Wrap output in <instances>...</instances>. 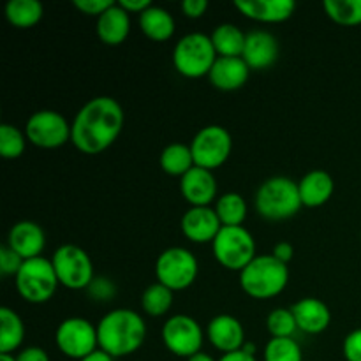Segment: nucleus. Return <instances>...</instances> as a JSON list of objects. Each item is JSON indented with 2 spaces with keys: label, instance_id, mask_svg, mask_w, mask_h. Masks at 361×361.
Segmentation results:
<instances>
[{
  "label": "nucleus",
  "instance_id": "f257e3e1",
  "mask_svg": "<svg viewBox=\"0 0 361 361\" xmlns=\"http://www.w3.org/2000/svg\"><path fill=\"white\" fill-rule=\"evenodd\" d=\"M123 109L115 97L99 95L80 108L71 123V141L87 155L108 150L123 127Z\"/></svg>",
  "mask_w": 361,
  "mask_h": 361
},
{
  "label": "nucleus",
  "instance_id": "f03ea898",
  "mask_svg": "<svg viewBox=\"0 0 361 361\" xmlns=\"http://www.w3.org/2000/svg\"><path fill=\"white\" fill-rule=\"evenodd\" d=\"M99 349L113 358L130 356L145 344L147 324L133 309H115L102 316L97 324Z\"/></svg>",
  "mask_w": 361,
  "mask_h": 361
},
{
  "label": "nucleus",
  "instance_id": "7ed1b4c3",
  "mask_svg": "<svg viewBox=\"0 0 361 361\" xmlns=\"http://www.w3.org/2000/svg\"><path fill=\"white\" fill-rule=\"evenodd\" d=\"M288 284V264L279 261L274 254L256 256L240 271V286L243 293L254 300L277 298Z\"/></svg>",
  "mask_w": 361,
  "mask_h": 361
},
{
  "label": "nucleus",
  "instance_id": "20e7f679",
  "mask_svg": "<svg viewBox=\"0 0 361 361\" xmlns=\"http://www.w3.org/2000/svg\"><path fill=\"white\" fill-rule=\"evenodd\" d=\"M298 183L288 176L264 180L256 192V210L267 221H286L302 208Z\"/></svg>",
  "mask_w": 361,
  "mask_h": 361
},
{
  "label": "nucleus",
  "instance_id": "39448f33",
  "mask_svg": "<svg viewBox=\"0 0 361 361\" xmlns=\"http://www.w3.org/2000/svg\"><path fill=\"white\" fill-rule=\"evenodd\" d=\"M210 35L203 32H190L178 39L173 49V66L182 76L196 80L208 76L217 60Z\"/></svg>",
  "mask_w": 361,
  "mask_h": 361
},
{
  "label": "nucleus",
  "instance_id": "423d86ee",
  "mask_svg": "<svg viewBox=\"0 0 361 361\" xmlns=\"http://www.w3.org/2000/svg\"><path fill=\"white\" fill-rule=\"evenodd\" d=\"M14 284H16L18 295L25 302L35 303V305L49 302L60 286L51 259H46L42 256L23 261L20 271L14 277Z\"/></svg>",
  "mask_w": 361,
  "mask_h": 361
},
{
  "label": "nucleus",
  "instance_id": "0eeeda50",
  "mask_svg": "<svg viewBox=\"0 0 361 361\" xmlns=\"http://www.w3.org/2000/svg\"><path fill=\"white\" fill-rule=\"evenodd\" d=\"M212 250L222 268L238 274L257 256L256 240L243 226H222L212 243Z\"/></svg>",
  "mask_w": 361,
  "mask_h": 361
},
{
  "label": "nucleus",
  "instance_id": "6e6552de",
  "mask_svg": "<svg viewBox=\"0 0 361 361\" xmlns=\"http://www.w3.org/2000/svg\"><path fill=\"white\" fill-rule=\"evenodd\" d=\"M200 274V263L189 249L169 247L159 254L155 261V277L157 282L168 289L183 291L196 282Z\"/></svg>",
  "mask_w": 361,
  "mask_h": 361
},
{
  "label": "nucleus",
  "instance_id": "1a4fd4ad",
  "mask_svg": "<svg viewBox=\"0 0 361 361\" xmlns=\"http://www.w3.org/2000/svg\"><path fill=\"white\" fill-rule=\"evenodd\" d=\"M51 264L55 268L59 284L71 291L88 289L94 282V263L85 249L78 245L59 247L51 256Z\"/></svg>",
  "mask_w": 361,
  "mask_h": 361
},
{
  "label": "nucleus",
  "instance_id": "9d476101",
  "mask_svg": "<svg viewBox=\"0 0 361 361\" xmlns=\"http://www.w3.org/2000/svg\"><path fill=\"white\" fill-rule=\"evenodd\" d=\"M55 344L63 356L81 361L99 349L97 326L83 317H67L56 328Z\"/></svg>",
  "mask_w": 361,
  "mask_h": 361
},
{
  "label": "nucleus",
  "instance_id": "9b49d317",
  "mask_svg": "<svg viewBox=\"0 0 361 361\" xmlns=\"http://www.w3.org/2000/svg\"><path fill=\"white\" fill-rule=\"evenodd\" d=\"M204 331L194 317L185 314L171 316L161 330L164 348L178 358H187L201 353L204 342Z\"/></svg>",
  "mask_w": 361,
  "mask_h": 361
},
{
  "label": "nucleus",
  "instance_id": "f8f14e48",
  "mask_svg": "<svg viewBox=\"0 0 361 361\" xmlns=\"http://www.w3.org/2000/svg\"><path fill=\"white\" fill-rule=\"evenodd\" d=\"M231 150V134L226 130V127L215 126V123L197 130L196 136L190 141L194 164L208 169V171L221 168L229 159Z\"/></svg>",
  "mask_w": 361,
  "mask_h": 361
},
{
  "label": "nucleus",
  "instance_id": "ddd939ff",
  "mask_svg": "<svg viewBox=\"0 0 361 361\" xmlns=\"http://www.w3.org/2000/svg\"><path fill=\"white\" fill-rule=\"evenodd\" d=\"M28 143L37 148H60L71 140V126L66 116L53 109H41L28 116L25 123Z\"/></svg>",
  "mask_w": 361,
  "mask_h": 361
},
{
  "label": "nucleus",
  "instance_id": "4468645a",
  "mask_svg": "<svg viewBox=\"0 0 361 361\" xmlns=\"http://www.w3.org/2000/svg\"><path fill=\"white\" fill-rule=\"evenodd\" d=\"M183 236L192 243H214L219 231L222 229V222L217 212L212 207H190L180 221Z\"/></svg>",
  "mask_w": 361,
  "mask_h": 361
},
{
  "label": "nucleus",
  "instance_id": "2eb2a0df",
  "mask_svg": "<svg viewBox=\"0 0 361 361\" xmlns=\"http://www.w3.org/2000/svg\"><path fill=\"white\" fill-rule=\"evenodd\" d=\"M204 334H207L208 342L222 355L240 351L247 342L242 323L229 314H219L214 319H210Z\"/></svg>",
  "mask_w": 361,
  "mask_h": 361
},
{
  "label": "nucleus",
  "instance_id": "dca6fc26",
  "mask_svg": "<svg viewBox=\"0 0 361 361\" xmlns=\"http://www.w3.org/2000/svg\"><path fill=\"white\" fill-rule=\"evenodd\" d=\"M180 192L190 207H210L217 197V180L212 171L194 166L180 178Z\"/></svg>",
  "mask_w": 361,
  "mask_h": 361
},
{
  "label": "nucleus",
  "instance_id": "f3484780",
  "mask_svg": "<svg viewBox=\"0 0 361 361\" xmlns=\"http://www.w3.org/2000/svg\"><path fill=\"white\" fill-rule=\"evenodd\" d=\"M23 261L41 257L46 247V235L39 224L32 221H20L9 229L7 243Z\"/></svg>",
  "mask_w": 361,
  "mask_h": 361
},
{
  "label": "nucleus",
  "instance_id": "a211bd4d",
  "mask_svg": "<svg viewBox=\"0 0 361 361\" xmlns=\"http://www.w3.org/2000/svg\"><path fill=\"white\" fill-rule=\"evenodd\" d=\"M242 59L250 71H263L274 66L279 59V41L267 30H252L247 34Z\"/></svg>",
  "mask_w": 361,
  "mask_h": 361
},
{
  "label": "nucleus",
  "instance_id": "6ab92c4d",
  "mask_svg": "<svg viewBox=\"0 0 361 361\" xmlns=\"http://www.w3.org/2000/svg\"><path fill=\"white\" fill-rule=\"evenodd\" d=\"M250 67L242 56H217L208 80L217 90L235 92L247 83Z\"/></svg>",
  "mask_w": 361,
  "mask_h": 361
},
{
  "label": "nucleus",
  "instance_id": "aec40b11",
  "mask_svg": "<svg viewBox=\"0 0 361 361\" xmlns=\"http://www.w3.org/2000/svg\"><path fill=\"white\" fill-rule=\"evenodd\" d=\"M235 7L245 18L259 23H282L296 9L293 0H235Z\"/></svg>",
  "mask_w": 361,
  "mask_h": 361
},
{
  "label": "nucleus",
  "instance_id": "412c9836",
  "mask_svg": "<svg viewBox=\"0 0 361 361\" xmlns=\"http://www.w3.org/2000/svg\"><path fill=\"white\" fill-rule=\"evenodd\" d=\"M291 310L295 314L298 330H302L303 334L319 335L323 331H326L331 323L330 307L323 300L314 298V296H307V298L298 300L291 307Z\"/></svg>",
  "mask_w": 361,
  "mask_h": 361
},
{
  "label": "nucleus",
  "instance_id": "4be33fe9",
  "mask_svg": "<svg viewBox=\"0 0 361 361\" xmlns=\"http://www.w3.org/2000/svg\"><path fill=\"white\" fill-rule=\"evenodd\" d=\"M95 32L99 39L108 46L122 44L130 34V14L120 6L118 2L113 4L108 11L97 18Z\"/></svg>",
  "mask_w": 361,
  "mask_h": 361
},
{
  "label": "nucleus",
  "instance_id": "5701e85b",
  "mask_svg": "<svg viewBox=\"0 0 361 361\" xmlns=\"http://www.w3.org/2000/svg\"><path fill=\"white\" fill-rule=\"evenodd\" d=\"M300 200L303 207L317 208L323 207L334 196L335 182L323 169H312L298 182Z\"/></svg>",
  "mask_w": 361,
  "mask_h": 361
},
{
  "label": "nucleus",
  "instance_id": "b1692460",
  "mask_svg": "<svg viewBox=\"0 0 361 361\" xmlns=\"http://www.w3.org/2000/svg\"><path fill=\"white\" fill-rule=\"evenodd\" d=\"M140 27L141 32L155 42L168 41L176 30L175 18L169 14V11H166L164 7L154 6V4L140 14Z\"/></svg>",
  "mask_w": 361,
  "mask_h": 361
},
{
  "label": "nucleus",
  "instance_id": "393cba45",
  "mask_svg": "<svg viewBox=\"0 0 361 361\" xmlns=\"http://www.w3.org/2000/svg\"><path fill=\"white\" fill-rule=\"evenodd\" d=\"M25 338V324L9 307L0 309V355H13L21 348Z\"/></svg>",
  "mask_w": 361,
  "mask_h": 361
},
{
  "label": "nucleus",
  "instance_id": "a878e982",
  "mask_svg": "<svg viewBox=\"0 0 361 361\" xmlns=\"http://www.w3.org/2000/svg\"><path fill=\"white\" fill-rule=\"evenodd\" d=\"M212 42L219 56H242L245 48L247 34H243L236 25L221 23L212 32Z\"/></svg>",
  "mask_w": 361,
  "mask_h": 361
},
{
  "label": "nucleus",
  "instance_id": "bb28decb",
  "mask_svg": "<svg viewBox=\"0 0 361 361\" xmlns=\"http://www.w3.org/2000/svg\"><path fill=\"white\" fill-rule=\"evenodd\" d=\"M196 164H194L190 145L171 143L161 152V168L166 175L180 176L182 178Z\"/></svg>",
  "mask_w": 361,
  "mask_h": 361
},
{
  "label": "nucleus",
  "instance_id": "cd10ccee",
  "mask_svg": "<svg viewBox=\"0 0 361 361\" xmlns=\"http://www.w3.org/2000/svg\"><path fill=\"white\" fill-rule=\"evenodd\" d=\"M44 7L39 0H9L6 4V18L13 27L30 28L42 20Z\"/></svg>",
  "mask_w": 361,
  "mask_h": 361
},
{
  "label": "nucleus",
  "instance_id": "c85d7f7f",
  "mask_svg": "<svg viewBox=\"0 0 361 361\" xmlns=\"http://www.w3.org/2000/svg\"><path fill=\"white\" fill-rule=\"evenodd\" d=\"M215 212L222 226H242L247 219V201L238 192H226L215 203Z\"/></svg>",
  "mask_w": 361,
  "mask_h": 361
},
{
  "label": "nucleus",
  "instance_id": "c756f323",
  "mask_svg": "<svg viewBox=\"0 0 361 361\" xmlns=\"http://www.w3.org/2000/svg\"><path fill=\"white\" fill-rule=\"evenodd\" d=\"M173 305V291L161 282L148 286L141 295V309L152 317H161L169 312Z\"/></svg>",
  "mask_w": 361,
  "mask_h": 361
},
{
  "label": "nucleus",
  "instance_id": "7c9ffc66",
  "mask_svg": "<svg viewBox=\"0 0 361 361\" xmlns=\"http://www.w3.org/2000/svg\"><path fill=\"white\" fill-rule=\"evenodd\" d=\"M328 18L342 27L361 25V0H324Z\"/></svg>",
  "mask_w": 361,
  "mask_h": 361
},
{
  "label": "nucleus",
  "instance_id": "2f4dec72",
  "mask_svg": "<svg viewBox=\"0 0 361 361\" xmlns=\"http://www.w3.org/2000/svg\"><path fill=\"white\" fill-rule=\"evenodd\" d=\"M264 361H303V353L293 337L270 338L263 351Z\"/></svg>",
  "mask_w": 361,
  "mask_h": 361
},
{
  "label": "nucleus",
  "instance_id": "473e14b6",
  "mask_svg": "<svg viewBox=\"0 0 361 361\" xmlns=\"http://www.w3.org/2000/svg\"><path fill=\"white\" fill-rule=\"evenodd\" d=\"M27 136L13 123L0 126V155L7 161H13L23 155L27 147Z\"/></svg>",
  "mask_w": 361,
  "mask_h": 361
},
{
  "label": "nucleus",
  "instance_id": "72a5a7b5",
  "mask_svg": "<svg viewBox=\"0 0 361 361\" xmlns=\"http://www.w3.org/2000/svg\"><path fill=\"white\" fill-rule=\"evenodd\" d=\"M267 330L271 335V338H288L295 335L298 330L295 314L291 309H274L267 317Z\"/></svg>",
  "mask_w": 361,
  "mask_h": 361
},
{
  "label": "nucleus",
  "instance_id": "f704fd0d",
  "mask_svg": "<svg viewBox=\"0 0 361 361\" xmlns=\"http://www.w3.org/2000/svg\"><path fill=\"white\" fill-rule=\"evenodd\" d=\"M21 264H23V259L13 249H9L7 245L0 247V274L4 277H11V275L16 277Z\"/></svg>",
  "mask_w": 361,
  "mask_h": 361
},
{
  "label": "nucleus",
  "instance_id": "c9c22d12",
  "mask_svg": "<svg viewBox=\"0 0 361 361\" xmlns=\"http://www.w3.org/2000/svg\"><path fill=\"white\" fill-rule=\"evenodd\" d=\"M345 361H361V328L349 331L342 344Z\"/></svg>",
  "mask_w": 361,
  "mask_h": 361
},
{
  "label": "nucleus",
  "instance_id": "e433bc0d",
  "mask_svg": "<svg viewBox=\"0 0 361 361\" xmlns=\"http://www.w3.org/2000/svg\"><path fill=\"white\" fill-rule=\"evenodd\" d=\"M88 291H90L92 298L101 300V302H108V300H111L113 295L116 293V288L109 279L95 277L94 282L90 284V288H88Z\"/></svg>",
  "mask_w": 361,
  "mask_h": 361
},
{
  "label": "nucleus",
  "instance_id": "4c0bfd02",
  "mask_svg": "<svg viewBox=\"0 0 361 361\" xmlns=\"http://www.w3.org/2000/svg\"><path fill=\"white\" fill-rule=\"evenodd\" d=\"M113 0H74V7L88 16H101L113 6Z\"/></svg>",
  "mask_w": 361,
  "mask_h": 361
},
{
  "label": "nucleus",
  "instance_id": "58836bf2",
  "mask_svg": "<svg viewBox=\"0 0 361 361\" xmlns=\"http://www.w3.org/2000/svg\"><path fill=\"white\" fill-rule=\"evenodd\" d=\"M182 13L185 14L187 18H201L208 9V2L207 0H183L182 2Z\"/></svg>",
  "mask_w": 361,
  "mask_h": 361
},
{
  "label": "nucleus",
  "instance_id": "ea45409f",
  "mask_svg": "<svg viewBox=\"0 0 361 361\" xmlns=\"http://www.w3.org/2000/svg\"><path fill=\"white\" fill-rule=\"evenodd\" d=\"M16 361H49V356L42 348L30 345V348H25L18 353Z\"/></svg>",
  "mask_w": 361,
  "mask_h": 361
},
{
  "label": "nucleus",
  "instance_id": "a19ab883",
  "mask_svg": "<svg viewBox=\"0 0 361 361\" xmlns=\"http://www.w3.org/2000/svg\"><path fill=\"white\" fill-rule=\"evenodd\" d=\"M271 254H274L279 261L288 264L289 261L293 259V256H295V247H293L289 242H279L277 245L274 247V252Z\"/></svg>",
  "mask_w": 361,
  "mask_h": 361
},
{
  "label": "nucleus",
  "instance_id": "79ce46f5",
  "mask_svg": "<svg viewBox=\"0 0 361 361\" xmlns=\"http://www.w3.org/2000/svg\"><path fill=\"white\" fill-rule=\"evenodd\" d=\"M120 6L129 14H141L152 6L150 0H120Z\"/></svg>",
  "mask_w": 361,
  "mask_h": 361
},
{
  "label": "nucleus",
  "instance_id": "37998d69",
  "mask_svg": "<svg viewBox=\"0 0 361 361\" xmlns=\"http://www.w3.org/2000/svg\"><path fill=\"white\" fill-rule=\"evenodd\" d=\"M219 361H257L256 356L252 355H247V353H243L242 349L240 351H235V353H228V355H222Z\"/></svg>",
  "mask_w": 361,
  "mask_h": 361
},
{
  "label": "nucleus",
  "instance_id": "c03bdc74",
  "mask_svg": "<svg viewBox=\"0 0 361 361\" xmlns=\"http://www.w3.org/2000/svg\"><path fill=\"white\" fill-rule=\"evenodd\" d=\"M81 361H115V358L109 356L108 353L102 351V349H97V351H94L92 355H88L87 358H83Z\"/></svg>",
  "mask_w": 361,
  "mask_h": 361
},
{
  "label": "nucleus",
  "instance_id": "a18cd8bd",
  "mask_svg": "<svg viewBox=\"0 0 361 361\" xmlns=\"http://www.w3.org/2000/svg\"><path fill=\"white\" fill-rule=\"evenodd\" d=\"M187 361H219V360H214L210 355H207V353L201 351V353H197V355L190 356V358Z\"/></svg>",
  "mask_w": 361,
  "mask_h": 361
},
{
  "label": "nucleus",
  "instance_id": "49530a36",
  "mask_svg": "<svg viewBox=\"0 0 361 361\" xmlns=\"http://www.w3.org/2000/svg\"><path fill=\"white\" fill-rule=\"evenodd\" d=\"M0 361H16L14 355H0Z\"/></svg>",
  "mask_w": 361,
  "mask_h": 361
}]
</instances>
